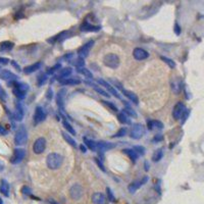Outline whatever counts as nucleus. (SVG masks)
I'll use <instances>...</instances> for the list:
<instances>
[{"instance_id": "nucleus-1", "label": "nucleus", "mask_w": 204, "mask_h": 204, "mask_svg": "<svg viewBox=\"0 0 204 204\" xmlns=\"http://www.w3.org/2000/svg\"><path fill=\"white\" fill-rule=\"evenodd\" d=\"M63 157L57 152H51L46 158V164L50 170H57L61 166Z\"/></svg>"}, {"instance_id": "nucleus-2", "label": "nucleus", "mask_w": 204, "mask_h": 204, "mask_svg": "<svg viewBox=\"0 0 204 204\" xmlns=\"http://www.w3.org/2000/svg\"><path fill=\"white\" fill-rule=\"evenodd\" d=\"M103 63L109 68H118L119 66V58L116 54L108 53L103 57Z\"/></svg>"}, {"instance_id": "nucleus-3", "label": "nucleus", "mask_w": 204, "mask_h": 204, "mask_svg": "<svg viewBox=\"0 0 204 204\" xmlns=\"http://www.w3.org/2000/svg\"><path fill=\"white\" fill-rule=\"evenodd\" d=\"M28 140V133L25 126H19L17 129L16 136H14V144L16 145H24Z\"/></svg>"}, {"instance_id": "nucleus-4", "label": "nucleus", "mask_w": 204, "mask_h": 204, "mask_svg": "<svg viewBox=\"0 0 204 204\" xmlns=\"http://www.w3.org/2000/svg\"><path fill=\"white\" fill-rule=\"evenodd\" d=\"M145 135V128L142 123H134L131 131V138L134 140H139Z\"/></svg>"}, {"instance_id": "nucleus-5", "label": "nucleus", "mask_w": 204, "mask_h": 204, "mask_svg": "<svg viewBox=\"0 0 204 204\" xmlns=\"http://www.w3.org/2000/svg\"><path fill=\"white\" fill-rule=\"evenodd\" d=\"M84 194V189L79 184H73L69 189V196L73 200H79Z\"/></svg>"}, {"instance_id": "nucleus-6", "label": "nucleus", "mask_w": 204, "mask_h": 204, "mask_svg": "<svg viewBox=\"0 0 204 204\" xmlns=\"http://www.w3.org/2000/svg\"><path fill=\"white\" fill-rule=\"evenodd\" d=\"M26 156V150L24 148H16L14 150L11 158H10V163L19 164V162L23 161V159Z\"/></svg>"}, {"instance_id": "nucleus-7", "label": "nucleus", "mask_w": 204, "mask_h": 204, "mask_svg": "<svg viewBox=\"0 0 204 204\" xmlns=\"http://www.w3.org/2000/svg\"><path fill=\"white\" fill-rule=\"evenodd\" d=\"M46 148V140L43 137L36 139L33 144V151L35 154H42Z\"/></svg>"}, {"instance_id": "nucleus-8", "label": "nucleus", "mask_w": 204, "mask_h": 204, "mask_svg": "<svg viewBox=\"0 0 204 204\" xmlns=\"http://www.w3.org/2000/svg\"><path fill=\"white\" fill-rule=\"evenodd\" d=\"M45 118H46V111L44 110V108L42 106H37L34 113L35 125H38V123H42L43 121H45Z\"/></svg>"}, {"instance_id": "nucleus-9", "label": "nucleus", "mask_w": 204, "mask_h": 204, "mask_svg": "<svg viewBox=\"0 0 204 204\" xmlns=\"http://www.w3.org/2000/svg\"><path fill=\"white\" fill-rule=\"evenodd\" d=\"M94 45V41L90 40L89 42H87L85 45H83L82 47H80L79 50H78V55H79L80 58H85L88 56L89 52H90V49L92 48V46Z\"/></svg>"}, {"instance_id": "nucleus-10", "label": "nucleus", "mask_w": 204, "mask_h": 204, "mask_svg": "<svg viewBox=\"0 0 204 204\" xmlns=\"http://www.w3.org/2000/svg\"><path fill=\"white\" fill-rule=\"evenodd\" d=\"M96 82L98 84H100V86H103L104 88H106L108 90V92L110 93V94H112L113 95L114 97H116L118 99H121V94H118V91L116 90V89L113 88L111 85H110L108 82H106V81H104L103 79H98V80H96Z\"/></svg>"}, {"instance_id": "nucleus-11", "label": "nucleus", "mask_w": 204, "mask_h": 204, "mask_svg": "<svg viewBox=\"0 0 204 204\" xmlns=\"http://www.w3.org/2000/svg\"><path fill=\"white\" fill-rule=\"evenodd\" d=\"M187 109L186 106L184 105V103L182 102H178L177 104L175 105L173 107V116L175 119H180L183 116V113L185 112V110Z\"/></svg>"}, {"instance_id": "nucleus-12", "label": "nucleus", "mask_w": 204, "mask_h": 204, "mask_svg": "<svg viewBox=\"0 0 204 204\" xmlns=\"http://www.w3.org/2000/svg\"><path fill=\"white\" fill-rule=\"evenodd\" d=\"M66 89H61V90L58 91L57 96H56V103L59 108L60 111H64V98H66Z\"/></svg>"}, {"instance_id": "nucleus-13", "label": "nucleus", "mask_w": 204, "mask_h": 204, "mask_svg": "<svg viewBox=\"0 0 204 204\" xmlns=\"http://www.w3.org/2000/svg\"><path fill=\"white\" fill-rule=\"evenodd\" d=\"M133 56H134V58H135L136 60H144V59H146V58L149 57V53L145 50V49L138 47V48L134 49Z\"/></svg>"}, {"instance_id": "nucleus-14", "label": "nucleus", "mask_w": 204, "mask_h": 204, "mask_svg": "<svg viewBox=\"0 0 204 204\" xmlns=\"http://www.w3.org/2000/svg\"><path fill=\"white\" fill-rule=\"evenodd\" d=\"M0 79L4 80V81L12 82L17 79V76L16 73H11L10 71H8V69H2V71H0Z\"/></svg>"}, {"instance_id": "nucleus-15", "label": "nucleus", "mask_w": 204, "mask_h": 204, "mask_svg": "<svg viewBox=\"0 0 204 204\" xmlns=\"http://www.w3.org/2000/svg\"><path fill=\"white\" fill-rule=\"evenodd\" d=\"M116 147V144H112L110 142H105V141H99L97 142V150L99 152H105L107 150H110V149H113Z\"/></svg>"}, {"instance_id": "nucleus-16", "label": "nucleus", "mask_w": 204, "mask_h": 204, "mask_svg": "<svg viewBox=\"0 0 204 204\" xmlns=\"http://www.w3.org/2000/svg\"><path fill=\"white\" fill-rule=\"evenodd\" d=\"M92 202L94 204H106L107 199L103 193L96 192L92 195Z\"/></svg>"}, {"instance_id": "nucleus-17", "label": "nucleus", "mask_w": 204, "mask_h": 204, "mask_svg": "<svg viewBox=\"0 0 204 204\" xmlns=\"http://www.w3.org/2000/svg\"><path fill=\"white\" fill-rule=\"evenodd\" d=\"M24 116H25V111H24L23 105H21V102H17L16 104V112H14V118L17 121H21L24 118Z\"/></svg>"}, {"instance_id": "nucleus-18", "label": "nucleus", "mask_w": 204, "mask_h": 204, "mask_svg": "<svg viewBox=\"0 0 204 204\" xmlns=\"http://www.w3.org/2000/svg\"><path fill=\"white\" fill-rule=\"evenodd\" d=\"M41 68H42V62L37 61V62H35V63L31 64V66H26L25 69H24V71H25V73H27V75H30V73H35L36 71L40 69Z\"/></svg>"}, {"instance_id": "nucleus-19", "label": "nucleus", "mask_w": 204, "mask_h": 204, "mask_svg": "<svg viewBox=\"0 0 204 204\" xmlns=\"http://www.w3.org/2000/svg\"><path fill=\"white\" fill-rule=\"evenodd\" d=\"M100 29H101V27H99V26H92V25H90L88 21H85V23L81 26V28H80V30L83 32H97Z\"/></svg>"}, {"instance_id": "nucleus-20", "label": "nucleus", "mask_w": 204, "mask_h": 204, "mask_svg": "<svg viewBox=\"0 0 204 204\" xmlns=\"http://www.w3.org/2000/svg\"><path fill=\"white\" fill-rule=\"evenodd\" d=\"M59 83L63 86H76V85H80L81 84V80L79 79H75V78H68V79L64 80H60Z\"/></svg>"}, {"instance_id": "nucleus-21", "label": "nucleus", "mask_w": 204, "mask_h": 204, "mask_svg": "<svg viewBox=\"0 0 204 204\" xmlns=\"http://www.w3.org/2000/svg\"><path fill=\"white\" fill-rule=\"evenodd\" d=\"M73 73V69H71V68H64L62 69H60L59 71V75H58V81H60V80H64V79H68V78L69 77V76Z\"/></svg>"}, {"instance_id": "nucleus-22", "label": "nucleus", "mask_w": 204, "mask_h": 204, "mask_svg": "<svg viewBox=\"0 0 204 204\" xmlns=\"http://www.w3.org/2000/svg\"><path fill=\"white\" fill-rule=\"evenodd\" d=\"M0 192L4 195L5 197L9 196V184L6 180H2L1 181V185H0Z\"/></svg>"}, {"instance_id": "nucleus-23", "label": "nucleus", "mask_w": 204, "mask_h": 204, "mask_svg": "<svg viewBox=\"0 0 204 204\" xmlns=\"http://www.w3.org/2000/svg\"><path fill=\"white\" fill-rule=\"evenodd\" d=\"M147 127L150 131H152L154 128H157L159 130L163 129V123L160 121H147Z\"/></svg>"}, {"instance_id": "nucleus-24", "label": "nucleus", "mask_w": 204, "mask_h": 204, "mask_svg": "<svg viewBox=\"0 0 204 204\" xmlns=\"http://www.w3.org/2000/svg\"><path fill=\"white\" fill-rule=\"evenodd\" d=\"M123 152L125 153V154H127V155L130 157V159H131L133 162H136L137 159H138V157H139L138 153H137L136 151H134L133 149H131V148H126V149H123Z\"/></svg>"}, {"instance_id": "nucleus-25", "label": "nucleus", "mask_w": 204, "mask_h": 204, "mask_svg": "<svg viewBox=\"0 0 204 204\" xmlns=\"http://www.w3.org/2000/svg\"><path fill=\"white\" fill-rule=\"evenodd\" d=\"M121 92L123 93V95H125L126 97H128V98H129V100H131L132 102H134L135 104H138L139 103L138 97H137L136 94H134L133 92H131V91H128V90H125V89H123V90H121Z\"/></svg>"}, {"instance_id": "nucleus-26", "label": "nucleus", "mask_w": 204, "mask_h": 204, "mask_svg": "<svg viewBox=\"0 0 204 204\" xmlns=\"http://www.w3.org/2000/svg\"><path fill=\"white\" fill-rule=\"evenodd\" d=\"M14 47V42H10V41H3L0 43V51H10Z\"/></svg>"}, {"instance_id": "nucleus-27", "label": "nucleus", "mask_w": 204, "mask_h": 204, "mask_svg": "<svg viewBox=\"0 0 204 204\" xmlns=\"http://www.w3.org/2000/svg\"><path fill=\"white\" fill-rule=\"evenodd\" d=\"M84 139V143H85L86 147H88L90 150L92 151H96L97 150V142L95 141L91 140V139H88V138H83Z\"/></svg>"}, {"instance_id": "nucleus-28", "label": "nucleus", "mask_w": 204, "mask_h": 204, "mask_svg": "<svg viewBox=\"0 0 204 204\" xmlns=\"http://www.w3.org/2000/svg\"><path fill=\"white\" fill-rule=\"evenodd\" d=\"M141 186H143L142 182H141V181H135V182H133V183L130 184L129 187H128V190H129L130 193H132V194H133V193H135L136 191L141 187Z\"/></svg>"}, {"instance_id": "nucleus-29", "label": "nucleus", "mask_w": 204, "mask_h": 204, "mask_svg": "<svg viewBox=\"0 0 204 204\" xmlns=\"http://www.w3.org/2000/svg\"><path fill=\"white\" fill-rule=\"evenodd\" d=\"M118 118L121 123H125V125H131V119L129 118V116L125 113V112H119L118 114Z\"/></svg>"}, {"instance_id": "nucleus-30", "label": "nucleus", "mask_w": 204, "mask_h": 204, "mask_svg": "<svg viewBox=\"0 0 204 204\" xmlns=\"http://www.w3.org/2000/svg\"><path fill=\"white\" fill-rule=\"evenodd\" d=\"M61 135H62V137H63L64 140H66L69 145H71L73 147H77V142H76L75 139H73V137H71V135H68V133H66V132H62Z\"/></svg>"}, {"instance_id": "nucleus-31", "label": "nucleus", "mask_w": 204, "mask_h": 204, "mask_svg": "<svg viewBox=\"0 0 204 204\" xmlns=\"http://www.w3.org/2000/svg\"><path fill=\"white\" fill-rule=\"evenodd\" d=\"M11 84L14 85V88L16 89H19V90L23 91V92L27 93L29 91L30 87L27 85V84H24V83H19V82H10Z\"/></svg>"}, {"instance_id": "nucleus-32", "label": "nucleus", "mask_w": 204, "mask_h": 204, "mask_svg": "<svg viewBox=\"0 0 204 204\" xmlns=\"http://www.w3.org/2000/svg\"><path fill=\"white\" fill-rule=\"evenodd\" d=\"M163 157V149L162 148H159L153 153L152 155V160L154 162H158L161 158Z\"/></svg>"}, {"instance_id": "nucleus-33", "label": "nucleus", "mask_w": 204, "mask_h": 204, "mask_svg": "<svg viewBox=\"0 0 204 204\" xmlns=\"http://www.w3.org/2000/svg\"><path fill=\"white\" fill-rule=\"evenodd\" d=\"M77 71H78V73L83 75L84 77L88 78V79H93V73L90 71V69H88L86 68H78Z\"/></svg>"}, {"instance_id": "nucleus-34", "label": "nucleus", "mask_w": 204, "mask_h": 204, "mask_svg": "<svg viewBox=\"0 0 204 204\" xmlns=\"http://www.w3.org/2000/svg\"><path fill=\"white\" fill-rule=\"evenodd\" d=\"M47 80H48V78H47L46 73H41V75L38 76V78H37V85L39 87L43 86L47 82Z\"/></svg>"}, {"instance_id": "nucleus-35", "label": "nucleus", "mask_w": 204, "mask_h": 204, "mask_svg": "<svg viewBox=\"0 0 204 204\" xmlns=\"http://www.w3.org/2000/svg\"><path fill=\"white\" fill-rule=\"evenodd\" d=\"M93 89H94V90L96 91V92L98 93V94H100V95H102V96L106 97V98H109V97H110V94H109V93L106 92L105 90H103V89L100 88V87L94 85V86H93Z\"/></svg>"}, {"instance_id": "nucleus-36", "label": "nucleus", "mask_w": 204, "mask_h": 204, "mask_svg": "<svg viewBox=\"0 0 204 204\" xmlns=\"http://www.w3.org/2000/svg\"><path fill=\"white\" fill-rule=\"evenodd\" d=\"M12 93L14 94V96L17 97L19 99H21H21H25L26 95H27V93L23 92V91L19 90V89H16V88L12 89Z\"/></svg>"}, {"instance_id": "nucleus-37", "label": "nucleus", "mask_w": 204, "mask_h": 204, "mask_svg": "<svg viewBox=\"0 0 204 204\" xmlns=\"http://www.w3.org/2000/svg\"><path fill=\"white\" fill-rule=\"evenodd\" d=\"M133 149L134 151H136L137 153H138V155H141L143 156L145 154V151H146V149H145L144 146H141V145H136V146H133Z\"/></svg>"}, {"instance_id": "nucleus-38", "label": "nucleus", "mask_w": 204, "mask_h": 204, "mask_svg": "<svg viewBox=\"0 0 204 204\" xmlns=\"http://www.w3.org/2000/svg\"><path fill=\"white\" fill-rule=\"evenodd\" d=\"M123 112L127 114L128 116H133V118H137V113L135 112V110H133L131 107L129 106V104H127V107L123 108Z\"/></svg>"}, {"instance_id": "nucleus-39", "label": "nucleus", "mask_w": 204, "mask_h": 204, "mask_svg": "<svg viewBox=\"0 0 204 204\" xmlns=\"http://www.w3.org/2000/svg\"><path fill=\"white\" fill-rule=\"evenodd\" d=\"M62 125H63V127L66 128V130H68V133H71V135H76V131L73 130V128L71 127V125L68 123V121H66V119H64V121H62Z\"/></svg>"}, {"instance_id": "nucleus-40", "label": "nucleus", "mask_w": 204, "mask_h": 204, "mask_svg": "<svg viewBox=\"0 0 204 204\" xmlns=\"http://www.w3.org/2000/svg\"><path fill=\"white\" fill-rule=\"evenodd\" d=\"M160 58H161V60H163V61L165 62V63L168 64V66H170V68H173L175 66V61H173V59H170V58L166 57V56H160Z\"/></svg>"}, {"instance_id": "nucleus-41", "label": "nucleus", "mask_w": 204, "mask_h": 204, "mask_svg": "<svg viewBox=\"0 0 204 204\" xmlns=\"http://www.w3.org/2000/svg\"><path fill=\"white\" fill-rule=\"evenodd\" d=\"M106 192H107V198L110 202H114L116 201V197H114L113 193H112L111 189L110 188H106Z\"/></svg>"}, {"instance_id": "nucleus-42", "label": "nucleus", "mask_w": 204, "mask_h": 204, "mask_svg": "<svg viewBox=\"0 0 204 204\" xmlns=\"http://www.w3.org/2000/svg\"><path fill=\"white\" fill-rule=\"evenodd\" d=\"M126 134H127V128H121V129H119V131L118 132V133L112 137H113V138H121V137L125 136Z\"/></svg>"}, {"instance_id": "nucleus-43", "label": "nucleus", "mask_w": 204, "mask_h": 204, "mask_svg": "<svg viewBox=\"0 0 204 204\" xmlns=\"http://www.w3.org/2000/svg\"><path fill=\"white\" fill-rule=\"evenodd\" d=\"M189 116H190V109H186L185 112L183 113V116H182V121H181V123L182 125H184L185 123V121H187V118H189Z\"/></svg>"}, {"instance_id": "nucleus-44", "label": "nucleus", "mask_w": 204, "mask_h": 204, "mask_svg": "<svg viewBox=\"0 0 204 204\" xmlns=\"http://www.w3.org/2000/svg\"><path fill=\"white\" fill-rule=\"evenodd\" d=\"M102 102H103V103L105 104V105H107L109 108H111V109L113 110V111H116H116H118V107H116V106L114 105V104L112 103V102H108V101H102Z\"/></svg>"}, {"instance_id": "nucleus-45", "label": "nucleus", "mask_w": 204, "mask_h": 204, "mask_svg": "<svg viewBox=\"0 0 204 204\" xmlns=\"http://www.w3.org/2000/svg\"><path fill=\"white\" fill-rule=\"evenodd\" d=\"M94 159H95V162H96V163H97V165H98L99 168H100V170H101L102 171H104V173H105L106 170H105V168H104V164L102 163L101 160L99 159V158H97V157H95Z\"/></svg>"}, {"instance_id": "nucleus-46", "label": "nucleus", "mask_w": 204, "mask_h": 204, "mask_svg": "<svg viewBox=\"0 0 204 204\" xmlns=\"http://www.w3.org/2000/svg\"><path fill=\"white\" fill-rule=\"evenodd\" d=\"M84 64H85V61H84V59H83V58H80V57H79V59H78L77 61L75 62V66H77L78 68H84Z\"/></svg>"}, {"instance_id": "nucleus-47", "label": "nucleus", "mask_w": 204, "mask_h": 204, "mask_svg": "<svg viewBox=\"0 0 204 204\" xmlns=\"http://www.w3.org/2000/svg\"><path fill=\"white\" fill-rule=\"evenodd\" d=\"M46 98L48 99V100H51V99L53 98V90H52L51 87H49V88L47 89V91H46Z\"/></svg>"}, {"instance_id": "nucleus-48", "label": "nucleus", "mask_w": 204, "mask_h": 204, "mask_svg": "<svg viewBox=\"0 0 204 204\" xmlns=\"http://www.w3.org/2000/svg\"><path fill=\"white\" fill-rule=\"evenodd\" d=\"M31 188L28 187V186H24L23 188H21V193H23L24 195H30L31 194Z\"/></svg>"}, {"instance_id": "nucleus-49", "label": "nucleus", "mask_w": 204, "mask_h": 204, "mask_svg": "<svg viewBox=\"0 0 204 204\" xmlns=\"http://www.w3.org/2000/svg\"><path fill=\"white\" fill-rule=\"evenodd\" d=\"M173 31H175V33L177 36H180V34H181V27L179 26V24L175 23V27H173Z\"/></svg>"}, {"instance_id": "nucleus-50", "label": "nucleus", "mask_w": 204, "mask_h": 204, "mask_svg": "<svg viewBox=\"0 0 204 204\" xmlns=\"http://www.w3.org/2000/svg\"><path fill=\"white\" fill-rule=\"evenodd\" d=\"M0 97H1L2 99H4V100L6 99V93H5V91L2 89L1 85H0Z\"/></svg>"}, {"instance_id": "nucleus-51", "label": "nucleus", "mask_w": 204, "mask_h": 204, "mask_svg": "<svg viewBox=\"0 0 204 204\" xmlns=\"http://www.w3.org/2000/svg\"><path fill=\"white\" fill-rule=\"evenodd\" d=\"M10 63H11V66H14V68H16L19 71H21V66H19V64H17L16 62L14 61V60H10Z\"/></svg>"}, {"instance_id": "nucleus-52", "label": "nucleus", "mask_w": 204, "mask_h": 204, "mask_svg": "<svg viewBox=\"0 0 204 204\" xmlns=\"http://www.w3.org/2000/svg\"><path fill=\"white\" fill-rule=\"evenodd\" d=\"M9 61H10V60L8 59V58H6V57H0V63H1V64H7Z\"/></svg>"}, {"instance_id": "nucleus-53", "label": "nucleus", "mask_w": 204, "mask_h": 204, "mask_svg": "<svg viewBox=\"0 0 204 204\" xmlns=\"http://www.w3.org/2000/svg\"><path fill=\"white\" fill-rule=\"evenodd\" d=\"M162 139H163V137H162L161 135H156V136L153 138L152 141H153L154 143H156V142H159V141H161Z\"/></svg>"}, {"instance_id": "nucleus-54", "label": "nucleus", "mask_w": 204, "mask_h": 204, "mask_svg": "<svg viewBox=\"0 0 204 204\" xmlns=\"http://www.w3.org/2000/svg\"><path fill=\"white\" fill-rule=\"evenodd\" d=\"M6 134H7V130L4 127H2V126H0V135L4 136V135H6Z\"/></svg>"}, {"instance_id": "nucleus-55", "label": "nucleus", "mask_w": 204, "mask_h": 204, "mask_svg": "<svg viewBox=\"0 0 204 204\" xmlns=\"http://www.w3.org/2000/svg\"><path fill=\"white\" fill-rule=\"evenodd\" d=\"M80 149H81L82 152H84V153L87 152V147H86V145L81 144V145H80Z\"/></svg>"}, {"instance_id": "nucleus-56", "label": "nucleus", "mask_w": 204, "mask_h": 204, "mask_svg": "<svg viewBox=\"0 0 204 204\" xmlns=\"http://www.w3.org/2000/svg\"><path fill=\"white\" fill-rule=\"evenodd\" d=\"M144 170H146V171H148L149 170V162L147 161V160H145V162H144Z\"/></svg>"}, {"instance_id": "nucleus-57", "label": "nucleus", "mask_w": 204, "mask_h": 204, "mask_svg": "<svg viewBox=\"0 0 204 204\" xmlns=\"http://www.w3.org/2000/svg\"><path fill=\"white\" fill-rule=\"evenodd\" d=\"M54 68H48V71H47V73H46V75H52V73H54Z\"/></svg>"}, {"instance_id": "nucleus-58", "label": "nucleus", "mask_w": 204, "mask_h": 204, "mask_svg": "<svg viewBox=\"0 0 204 204\" xmlns=\"http://www.w3.org/2000/svg\"><path fill=\"white\" fill-rule=\"evenodd\" d=\"M3 170H4V164H3V162H2V161H0V173H1Z\"/></svg>"}, {"instance_id": "nucleus-59", "label": "nucleus", "mask_w": 204, "mask_h": 204, "mask_svg": "<svg viewBox=\"0 0 204 204\" xmlns=\"http://www.w3.org/2000/svg\"><path fill=\"white\" fill-rule=\"evenodd\" d=\"M49 203H50V204H58L57 202H56V201L52 200V199H50V200H49Z\"/></svg>"}, {"instance_id": "nucleus-60", "label": "nucleus", "mask_w": 204, "mask_h": 204, "mask_svg": "<svg viewBox=\"0 0 204 204\" xmlns=\"http://www.w3.org/2000/svg\"><path fill=\"white\" fill-rule=\"evenodd\" d=\"M0 204H3V201H2L1 198H0Z\"/></svg>"}, {"instance_id": "nucleus-61", "label": "nucleus", "mask_w": 204, "mask_h": 204, "mask_svg": "<svg viewBox=\"0 0 204 204\" xmlns=\"http://www.w3.org/2000/svg\"><path fill=\"white\" fill-rule=\"evenodd\" d=\"M0 69H1V68H0Z\"/></svg>"}]
</instances>
